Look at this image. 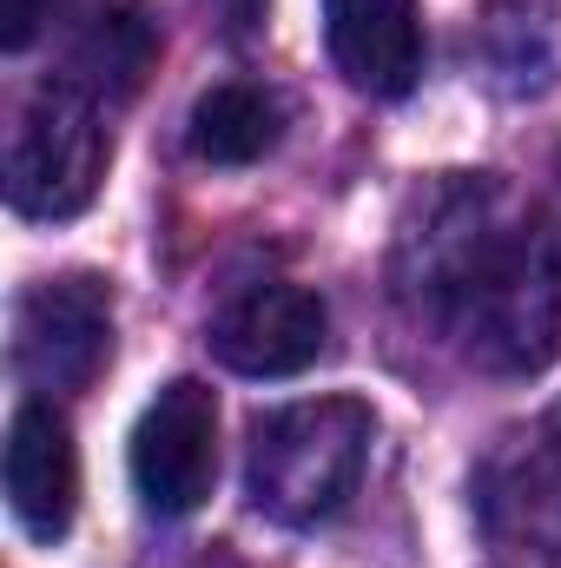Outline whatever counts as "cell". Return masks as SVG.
I'll return each instance as SVG.
<instances>
[{
  "mask_svg": "<svg viewBox=\"0 0 561 568\" xmlns=\"http://www.w3.org/2000/svg\"><path fill=\"white\" fill-rule=\"evenodd\" d=\"M422 317L496 377H529L561 357V252L509 212L489 179L449 185L410 232Z\"/></svg>",
  "mask_w": 561,
  "mask_h": 568,
  "instance_id": "obj_1",
  "label": "cell"
},
{
  "mask_svg": "<svg viewBox=\"0 0 561 568\" xmlns=\"http://www.w3.org/2000/svg\"><path fill=\"white\" fill-rule=\"evenodd\" d=\"M370 436H377V417L357 397H310V404H284L272 417H258L252 456H245L252 509L278 529L330 523L364 483Z\"/></svg>",
  "mask_w": 561,
  "mask_h": 568,
  "instance_id": "obj_2",
  "label": "cell"
},
{
  "mask_svg": "<svg viewBox=\"0 0 561 568\" xmlns=\"http://www.w3.org/2000/svg\"><path fill=\"white\" fill-rule=\"evenodd\" d=\"M106 159H113V140H106L100 100L80 80H53L27 100L7 140V205L27 219H73L93 205Z\"/></svg>",
  "mask_w": 561,
  "mask_h": 568,
  "instance_id": "obj_3",
  "label": "cell"
},
{
  "mask_svg": "<svg viewBox=\"0 0 561 568\" xmlns=\"http://www.w3.org/2000/svg\"><path fill=\"white\" fill-rule=\"evenodd\" d=\"M476 516L502 568H561V404L476 469Z\"/></svg>",
  "mask_w": 561,
  "mask_h": 568,
  "instance_id": "obj_4",
  "label": "cell"
},
{
  "mask_svg": "<svg viewBox=\"0 0 561 568\" xmlns=\"http://www.w3.org/2000/svg\"><path fill=\"white\" fill-rule=\"evenodd\" d=\"M113 357V291L93 272L40 278L13 304V371L33 390H86Z\"/></svg>",
  "mask_w": 561,
  "mask_h": 568,
  "instance_id": "obj_5",
  "label": "cell"
},
{
  "mask_svg": "<svg viewBox=\"0 0 561 568\" xmlns=\"http://www.w3.org/2000/svg\"><path fill=\"white\" fill-rule=\"evenodd\" d=\"M218 483V397L198 377H172L133 429V489L152 516H192Z\"/></svg>",
  "mask_w": 561,
  "mask_h": 568,
  "instance_id": "obj_6",
  "label": "cell"
},
{
  "mask_svg": "<svg viewBox=\"0 0 561 568\" xmlns=\"http://www.w3.org/2000/svg\"><path fill=\"white\" fill-rule=\"evenodd\" d=\"M324 297L304 284H252L212 317V351L238 377H297L324 357Z\"/></svg>",
  "mask_w": 561,
  "mask_h": 568,
  "instance_id": "obj_7",
  "label": "cell"
},
{
  "mask_svg": "<svg viewBox=\"0 0 561 568\" xmlns=\"http://www.w3.org/2000/svg\"><path fill=\"white\" fill-rule=\"evenodd\" d=\"M0 476H7V509H13V523L33 542H60L73 529V509H80V449H73L67 417L47 397H33V404L13 410Z\"/></svg>",
  "mask_w": 561,
  "mask_h": 568,
  "instance_id": "obj_8",
  "label": "cell"
},
{
  "mask_svg": "<svg viewBox=\"0 0 561 568\" xmlns=\"http://www.w3.org/2000/svg\"><path fill=\"white\" fill-rule=\"evenodd\" d=\"M324 47L357 93L404 100L422 73V7L417 0H324Z\"/></svg>",
  "mask_w": 561,
  "mask_h": 568,
  "instance_id": "obj_9",
  "label": "cell"
},
{
  "mask_svg": "<svg viewBox=\"0 0 561 568\" xmlns=\"http://www.w3.org/2000/svg\"><path fill=\"white\" fill-rule=\"evenodd\" d=\"M482 67L502 93H542L561 73L555 0H489L482 13Z\"/></svg>",
  "mask_w": 561,
  "mask_h": 568,
  "instance_id": "obj_10",
  "label": "cell"
},
{
  "mask_svg": "<svg viewBox=\"0 0 561 568\" xmlns=\"http://www.w3.org/2000/svg\"><path fill=\"white\" fill-rule=\"evenodd\" d=\"M278 133H284V106L252 80H225V87L198 93L192 126H185V140L205 165H258L278 145Z\"/></svg>",
  "mask_w": 561,
  "mask_h": 568,
  "instance_id": "obj_11",
  "label": "cell"
},
{
  "mask_svg": "<svg viewBox=\"0 0 561 568\" xmlns=\"http://www.w3.org/2000/svg\"><path fill=\"white\" fill-rule=\"evenodd\" d=\"M159 60V27L145 7H113L86 27L80 53H73V80L93 93V100H126L133 87L145 80V67Z\"/></svg>",
  "mask_w": 561,
  "mask_h": 568,
  "instance_id": "obj_12",
  "label": "cell"
},
{
  "mask_svg": "<svg viewBox=\"0 0 561 568\" xmlns=\"http://www.w3.org/2000/svg\"><path fill=\"white\" fill-rule=\"evenodd\" d=\"M0 20H7V27H0L7 53H20V47L40 33V20H47V0H7V7H0Z\"/></svg>",
  "mask_w": 561,
  "mask_h": 568,
  "instance_id": "obj_13",
  "label": "cell"
},
{
  "mask_svg": "<svg viewBox=\"0 0 561 568\" xmlns=\"http://www.w3.org/2000/svg\"><path fill=\"white\" fill-rule=\"evenodd\" d=\"M218 7H225V20H232V33H252V27L265 20V7H272V0H218Z\"/></svg>",
  "mask_w": 561,
  "mask_h": 568,
  "instance_id": "obj_14",
  "label": "cell"
},
{
  "mask_svg": "<svg viewBox=\"0 0 561 568\" xmlns=\"http://www.w3.org/2000/svg\"><path fill=\"white\" fill-rule=\"evenodd\" d=\"M555 185H561V165H555Z\"/></svg>",
  "mask_w": 561,
  "mask_h": 568,
  "instance_id": "obj_15",
  "label": "cell"
}]
</instances>
